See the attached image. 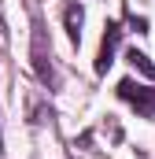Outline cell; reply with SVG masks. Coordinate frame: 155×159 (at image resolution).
I'll list each match as a JSON object with an SVG mask.
<instances>
[{"label": "cell", "instance_id": "cell-6", "mask_svg": "<svg viewBox=\"0 0 155 159\" xmlns=\"http://www.w3.org/2000/svg\"><path fill=\"white\" fill-rule=\"evenodd\" d=\"M30 122H33V126L52 122V107L44 104V96H30Z\"/></svg>", "mask_w": 155, "mask_h": 159}, {"label": "cell", "instance_id": "cell-4", "mask_svg": "<svg viewBox=\"0 0 155 159\" xmlns=\"http://www.w3.org/2000/svg\"><path fill=\"white\" fill-rule=\"evenodd\" d=\"M63 22H67V37L78 44V41H81V26H85V11H81V4H67Z\"/></svg>", "mask_w": 155, "mask_h": 159}, {"label": "cell", "instance_id": "cell-7", "mask_svg": "<svg viewBox=\"0 0 155 159\" xmlns=\"http://www.w3.org/2000/svg\"><path fill=\"white\" fill-rule=\"evenodd\" d=\"M0 152H4V133H0Z\"/></svg>", "mask_w": 155, "mask_h": 159}, {"label": "cell", "instance_id": "cell-1", "mask_svg": "<svg viewBox=\"0 0 155 159\" xmlns=\"http://www.w3.org/2000/svg\"><path fill=\"white\" fill-rule=\"evenodd\" d=\"M30 63H33L37 81L48 89V93H55V89H59V70H55V59H52V41H48V34H44L41 15H33V34H30Z\"/></svg>", "mask_w": 155, "mask_h": 159}, {"label": "cell", "instance_id": "cell-2", "mask_svg": "<svg viewBox=\"0 0 155 159\" xmlns=\"http://www.w3.org/2000/svg\"><path fill=\"white\" fill-rule=\"evenodd\" d=\"M118 96H122L140 119H152L155 115V89L152 85H140V81H133V78H122L118 81Z\"/></svg>", "mask_w": 155, "mask_h": 159}, {"label": "cell", "instance_id": "cell-3", "mask_svg": "<svg viewBox=\"0 0 155 159\" xmlns=\"http://www.w3.org/2000/svg\"><path fill=\"white\" fill-rule=\"evenodd\" d=\"M118 41H122V22H107L104 37H100V52H96V74H107V67L115 63Z\"/></svg>", "mask_w": 155, "mask_h": 159}, {"label": "cell", "instance_id": "cell-5", "mask_svg": "<svg viewBox=\"0 0 155 159\" xmlns=\"http://www.w3.org/2000/svg\"><path fill=\"white\" fill-rule=\"evenodd\" d=\"M126 59H129V67H133V70H140V74H148V78L155 81V63L140 52V48H129V52H126Z\"/></svg>", "mask_w": 155, "mask_h": 159}]
</instances>
